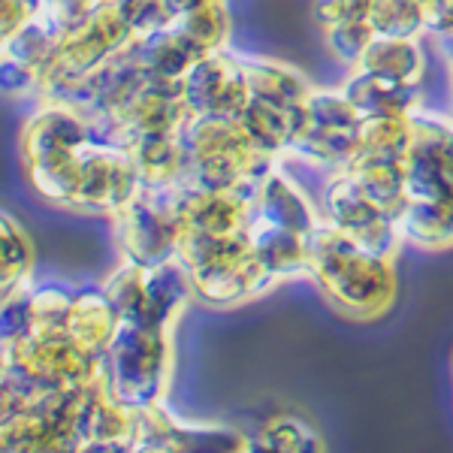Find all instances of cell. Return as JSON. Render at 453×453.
<instances>
[{
	"label": "cell",
	"mask_w": 453,
	"mask_h": 453,
	"mask_svg": "<svg viewBox=\"0 0 453 453\" xmlns=\"http://www.w3.org/2000/svg\"><path fill=\"white\" fill-rule=\"evenodd\" d=\"M134 42L136 34L124 21L115 0H109V4L94 10L85 21H79L76 27H70L64 34V40L58 42V49L49 58V64L42 67L36 91L42 94V100H55L58 94L76 85L79 79H85L100 64L127 52Z\"/></svg>",
	"instance_id": "cell-6"
},
{
	"label": "cell",
	"mask_w": 453,
	"mask_h": 453,
	"mask_svg": "<svg viewBox=\"0 0 453 453\" xmlns=\"http://www.w3.org/2000/svg\"><path fill=\"white\" fill-rule=\"evenodd\" d=\"M366 25L372 36H393V40H418L420 34H426L414 0H372Z\"/></svg>",
	"instance_id": "cell-15"
},
{
	"label": "cell",
	"mask_w": 453,
	"mask_h": 453,
	"mask_svg": "<svg viewBox=\"0 0 453 453\" xmlns=\"http://www.w3.org/2000/svg\"><path fill=\"white\" fill-rule=\"evenodd\" d=\"M357 70L390 76L408 85H420L426 73V58H423L418 40H393V36H372L369 46L354 64Z\"/></svg>",
	"instance_id": "cell-13"
},
{
	"label": "cell",
	"mask_w": 453,
	"mask_h": 453,
	"mask_svg": "<svg viewBox=\"0 0 453 453\" xmlns=\"http://www.w3.org/2000/svg\"><path fill=\"white\" fill-rule=\"evenodd\" d=\"M324 215L326 226L378 257H390L399 242L393 218L345 170L335 173L330 185L324 188Z\"/></svg>",
	"instance_id": "cell-9"
},
{
	"label": "cell",
	"mask_w": 453,
	"mask_h": 453,
	"mask_svg": "<svg viewBox=\"0 0 453 453\" xmlns=\"http://www.w3.org/2000/svg\"><path fill=\"white\" fill-rule=\"evenodd\" d=\"M372 0H318L314 4V21L320 27L342 25V21H366Z\"/></svg>",
	"instance_id": "cell-16"
},
{
	"label": "cell",
	"mask_w": 453,
	"mask_h": 453,
	"mask_svg": "<svg viewBox=\"0 0 453 453\" xmlns=\"http://www.w3.org/2000/svg\"><path fill=\"white\" fill-rule=\"evenodd\" d=\"M0 46H4V42H0Z\"/></svg>",
	"instance_id": "cell-19"
},
{
	"label": "cell",
	"mask_w": 453,
	"mask_h": 453,
	"mask_svg": "<svg viewBox=\"0 0 453 453\" xmlns=\"http://www.w3.org/2000/svg\"><path fill=\"white\" fill-rule=\"evenodd\" d=\"M185 151L181 185L196 191H230L248 188L275 166V157L260 151L239 119L226 115H196L179 134Z\"/></svg>",
	"instance_id": "cell-2"
},
{
	"label": "cell",
	"mask_w": 453,
	"mask_h": 453,
	"mask_svg": "<svg viewBox=\"0 0 453 453\" xmlns=\"http://www.w3.org/2000/svg\"><path fill=\"white\" fill-rule=\"evenodd\" d=\"M31 273V245L25 230L0 211V305L16 299V290Z\"/></svg>",
	"instance_id": "cell-14"
},
{
	"label": "cell",
	"mask_w": 453,
	"mask_h": 453,
	"mask_svg": "<svg viewBox=\"0 0 453 453\" xmlns=\"http://www.w3.org/2000/svg\"><path fill=\"white\" fill-rule=\"evenodd\" d=\"M423 16V31L438 36L441 42L450 40V21H453V0H414Z\"/></svg>",
	"instance_id": "cell-17"
},
{
	"label": "cell",
	"mask_w": 453,
	"mask_h": 453,
	"mask_svg": "<svg viewBox=\"0 0 453 453\" xmlns=\"http://www.w3.org/2000/svg\"><path fill=\"white\" fill-rule=\"evenodd\" d=\"M140 188V175H136V166L130 160L127 149L97 130L94 140L88 142L82 164H79L70 209L115 215Z\"/></svg>",
	"instance_id": "cell-8"
},
{
	"label": "cell",
	"mask_w": 453,
	"mask_h": 453,
	"mask_svg": "<svg viewBox=\"0 0 453 453\" xmlns=\"http://www.w3.org/2000/svg\"><path fill=\"white\" fill-rule=\"evenodd\" d=\"M342 97L363 119H381V115H408L420 104V85H408L390 76L357 70L342 88Z\"/></svg>",
	"instance_id": "cell-12"
},
{
	"label": "cell",
	"mask_w": 453,
	"mask_h": 453,
	"mask_svg": "<svg viewBox=\"0 0 453 453\" xmlns=\"http://www.w3.org/2000/svg\"><path fill=\"white\" fill-rule=\"evenodd\" d=\"M181 97H185L191 119H196V115L239 119L248 100L242 58L230 55L226 49H215V52L203 55L200 61H194L181 73Z\"/></svg>",
	"instance_id": "cell-11"
},
{
	"label": "cell",
	"mask_w": 453,
	"mask_h": 453,
	"mask_svg": "<svg viewBox=\"0 0 453 453\" xmlns=\"http://www.w3.org/2000/svg\"><path fill=\"white\" fill-rule=\"evenodd\" d=\"M309 269L324 294L354 318L384 311L393 296V273L387 257L369 254L326 224H318L309 242Z\"/></svg>",
	"instance_id": "cell-5"
},
{
	"label": "cell",
	"mask_w": 453,
	"mask_h": 453,
	"mask_svg": "<svg viewBox=\"0 0 453 453\" xmlns=\"http://www.w3.org/2000/svg\"><path fill=\"white\" fill-rule=\"evenodd\" d=\"M36 0H0V42H6L12 34L25 27V21L34 16Z\"/></svg>",
	"instance_id": "cell-18"
},
{
	"label": "cell",
	"mask_w": 453,
	"mask_h": 453,
	"mask_svg": "<svg viewBox=\"0 0 453 453\" xmlns=\"http://www.w3.org/2000/svg\"><path fill=\"white\" fill-rule=\"evenodd\" d=\"M248 100L239 124L260 151L279 157L294 149L309 109L311 82L299 70L266 58H242Z\"/></svg>",
	"instance_id": "cell-4"
},
{
	"label": "cell",
	"mask_w": 453,
	"mask_h": 453,
	"mask_svg": "<svg viewBox=\"0 0 453 453\" xmlns=\"http://www.w3.org/2000/svg\"><path fill=\"white\" fill-rule=\"evenodd\" d=\"M360 140V115L350 109L342 91H311L305 121L294 142V155L320 166H342L354 157Z\"/></svg>",
	"instance_id": "cell-10"
},
{
	"label": "cell",
	"mask_w": 453,
	"mask_h": 453,
	"mask_svg": "<svg viewBox=\"0 0 453 453\" xmlns=\"http://www.w3.org/2000/svg\"><path fill=\"white\" fill-rule=\"evenodd\" d=\"M181 181L166 188H140L119 215V230L127 257L136 266H160L179 242Z\"/></svg>",
	"instance_id": "cell-7"
},
{
	"label": "cell",
	"mask_w": 453,
	"mask_h": 453,
	"mask_svg": "<svg viewBox=\"0 0 453 453\" xmlns=\"http://www.w3.org/2000/svg\"><path fill=\"white\" fill-rule=\"evenodd\" d=\"M94 134L97 130L85 112L52 100L27 119L21 130V166L49 203L70 206L79 164Z\"/></svg>",
	"instance_id": "cell-3"
},
{
	"label": "cell",
	"mask_w": 453,
	"mask_h": 453,
	"mask_svg": "<svg viewBox=\"0 0 453 453\" xmlns=\"http://www.w3.org/2000/svg\"><path fill=\"white\" fill-rule=\"evenodd\" d=\"M450 124L414 109L408 115V149L402 157V200L396 233L418 245L444 248L450 242L453 200Z\"/></svg>",
	"instance_id": "cell-1"
}]
</instances>
